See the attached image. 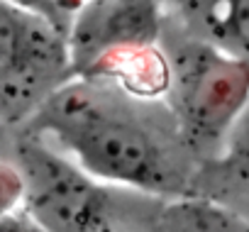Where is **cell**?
<instances>
[{
    "instance_id": "5b68a950",
    "label": "cell",
    "mask_w": 249,
    "mask_h": 232,
    "mask_svg": "<svg viewBox=\"0 0 249 232\" xmlns=\"http://www.w3.org/2000/svg\"><path fill=\"white\" fill-rule=\"evenodd\" d=\"M166 0H83L69 25L76 76H95L105 66L154 49L166 30Z\"/></svg>"
},
{
    "instance_id": "9c48e42d",
    "label": "cell",
    "mask_w": 249,
    "mask_h": 232,
    "mask_svg": "<svg viewBox=\"0 0 249 232\" xmlns=\"http://www.w3.org/2000/svg\"><path fill=\"white\" fill-rule=\"evenodd\" d=\"M0 232H47L25 208H13L0 215Z\"/></svg>"
},
{
    "instance_id": "8992f818",
    "label": "cell",
    "mask_w": 249,
    "mask_h": 232,
    "mask_svg": "<svg viewBox=\"0 0 249 232\" xmlns=\"http://www.w3.org/2000/svg\"><path fill=\"white\" fill-rule=\"evenodd\" d=\"M176 13L183 32L249 64V0H178Z\"/></svg>"
},
{
    "instance_id": "ba28073f",
    "label": "cell",
    "mask_w": 249,
    "mask_h": 232,
    "mask_svg": "<svg viewBox=\"0 0 249 232\" xmlns=\"http://www.w3.org/2000/svg\"><path fill=\"white\" fill-rule=\"evenodd\" d=\"M203 181H208L213 191L217 188L249 203V105L234 123L217 154L200 164L196 188Z\"/></svg>"
},
{
    "instance_id": "277c9868",
    "label": "cell",
    "mask_w": 249,
    "mask_h": 232,
    "mask_svg": "<svg viewBox=\"0 0 249 232\" xmlns=\"http://www.w3.org/2000/svg\"><path fill=\"white\" fill-rule=\"evenodd\" d=\"M20 176L25 208L47 232H107V188L30 132H15L5 154Z\"/></svg>"
},
{
    "instance_id": "6da1fadb",
    "label": "cell",
    "mask_w": 249,
    "mask_h": 232,
    "mask_svg": "<svg viewBox=\"0 0 249 232\" xmlns=\"http://www.w3.org/2000/svg\"><path fill=\"white\" fill-rule=\"evenodd\" d=\"M18 132H30L100 183L154 198L196 193L200 159L171 107L103 78H73Z\"/></svg>"
},
{
    "instance_id": "3957f363",
    "label": "cell",
    "mask_w": 249,
    "mask_h": 232,
    "mask_svg": "<svg viewBox=\"0 0 249 232\" xmlns=\"http://www.w3.org/2000/svg\"><path fill=\"white\" fill-rule=\"evenodd\" d=\"M76 76L69 35L10 0L0 5V112L5 130H22Z\"/></svg>"
},
{
    "instance_id": "52a82bcc",
    "label": "cell",
    "mask_w": 249,
    "mask_h": 232,
    "mask_svg": "<svg viewBox=\"0 0 249 232\" xmlns=\"http://www.w3.org/2000/svg\"><path fill=\"white\" fill-rule=\"evenodd\" d=\"M157 232H249V217L208 196L166 200L154 220Z\"/></svg>"
},
{
    "instance_id": "7a4b0ae2",
    "label": "cell",
    "mask_w": 249,
    "mask_h": 232,
    "mask_svg": "<svg viewBox=\"0 0 249 232\" xmlns=\"http://www.w3.org/2000/svg\"><path fill=\"white\" fill-rule=\"evenodd\" d=\"M166 105L200 164L217 154L249 105V64L220 54L166 18Z\"/></svg>"
}]
</instances>
